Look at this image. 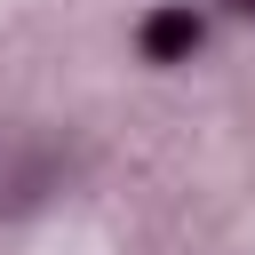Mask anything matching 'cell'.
I'll use <instances>...</instances> for the list:
<instances>
[{
    "label": "cell",
    "mask_w": 255,
    "mask_h": 255,
    "mask_svg": "<svg viewBox=\"0 0 255 255\" xmlns=\"http://www.w3.org/2000/svg\"><path fill=\"white\" fill-rule=\"evenodd\" d=\"M223 8H231V16H255V0H223Z\"/></svg>",
    "instance_id": "obj_2"
},
{
    "label": "cell",
    "mask_w": 255,
    "mask_h": 255,
    "mask_svg": "<svg viewBox=\"0 0 255 255\" xmlns=\"http://www.w3.org/2000/svg\"><path fill=\"white\" fill-rule=\"evenodd\" d=\"M135 48H143V64H159V72L191 64V56L207 48V8H191V0H159V8H143Z\"/></svg>",
    "instance_id": "obj_1"
}]
</instances>
